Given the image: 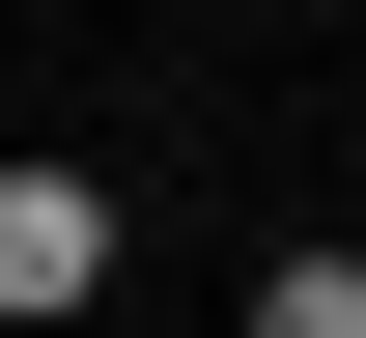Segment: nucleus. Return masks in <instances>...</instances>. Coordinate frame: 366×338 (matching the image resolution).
Returning <instances> with one entry per match:
<instances>
[{"instance_id":"nucleus-1","label":"nucleus","mask_w":366,"mask_h":338,"mask_svg":"<svg viewBox=\"0 0 366 338\" xmlns=\"http://www.w3.org/2000/svg\"><path fill=\"white\" fill-rule=\"evenodd\" d=\"M85 282H113V197L85 169H0V310H85Z\"/></svg>"},{"instance_id":"nucleus-2","label":"nucleus","mask_w":366,"mask_h":338,"mask_svg":"<svg viewBox=\"0 0 366 338\" xmlns=\"http://www.w3.org/2000/svg\"><path fill=\"white\" fill-rule=\"evenodd\" d=\"M254 338H366V254H282V282H254Z\"/></svg>"}]
</instances>
